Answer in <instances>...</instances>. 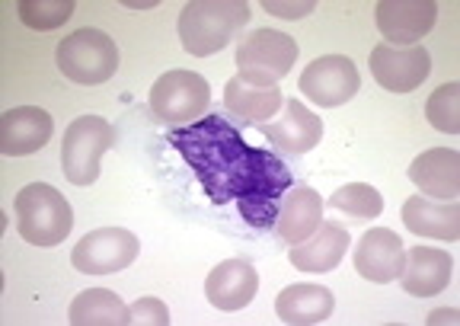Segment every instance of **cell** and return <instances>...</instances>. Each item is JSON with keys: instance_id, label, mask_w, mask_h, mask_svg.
I'll return each instance as SVG.
<instances>
[{"instance_id": "cell-4", "label": "cell", "mask_w": 460, "mask_h": 326, "mask_svg": "<svg viewBox=\"0 0 460 326\" xmlns=\"http://www.w3.org/2000/svg\"><path fill=\"white\" fill-rule=\"evenodd\" d=\"M58 71L65 74L74 84H102L119 71V48L102 30L93 26H84V30L71 32V36L61 39L55 51Z\"/></svg>"}, {"instance_id": "cell-22", "label": "cell", "mask_w": 460, "mask_h": 326, "mask_svg": "<svg viewBox=\"0 0 460 326\" xmlns=\"http://www.w3.org/2000/svg\"><path fill=\"white\" fill-rule=\"evenodd\" d=\"M332 307H336V297L323 285H288L279 297H275V313H279L281 323L288 326H314L323 323L332 317Z\"/></svg>"}, {"instance_id": "cell-5", "label": "cell", "mask_w": 460, "mask_h": 326, "mask_svg": "<svg viewBox=\"0 0 460 326\" xmlns=\"http://www.w3.org/2000/svg\"><path fill=\"white\" fill-rule=\"evenodd\" d=\"M115 145V128L102 116H80L67 125L61 141V167L67 182L93 186L100 180V160Z\"/></svg>"}, {"instance_id": "cell-10", "label": "cell", "mask_w": 460, "mask_h": 326, "mask_svg": "<svg viewBox=\"0 0 460 326\" xmlns=\"http://www.w3.org/2000/svg\"><path fill=\"white\" fill-rule=\"evenodd\" d=\"M240 71L262 74V77L279 84L297 61V42L279 30H252L237 42L234 55Z\"/></svg>"}, {"instance_id": "cell-9", "label": "cell", "mask_w": 460, "mask_h": 326, "mask_svg": "<svg viewBox=\"0 0 460 326\" xmlns=\"http://www.w3.org/2000/svg\"><path fill=\"white\" fill-rule=\"evenodd\" d=\"M374 20H377V30L387 39V45L410 48L435 30L438 4L435 0H381L374 7Z\"/></svg>"}, {"instance_id": "cell-7", "label": "cell", "mask_w": 460, "mask_h": 326, "mask_svg": "<svg viewBox=\"0 0 460 326\" xmlns=\"http://www.w3.org/2000/svg\"><path fill=\"white\" fill-rule=\"evenodd\" d=\"M141 240L125 227H102V231H90L86 237L77 240V247L71 253V262L84 276H112L122 272L137 260Z\"/></svg>"}, {"instance_id": "cell-11", "label": "cell", "mask_w": 460, "mask_h": 326, "mask_svg": "<svg viewBox=\"0 0 460 326\" xmlns=\"http://www.w3.org/2000/svg\"><path fill=\"white\" fill-rule=\"evenodd\" d=\"M224 109L240 125H266L281 109V90L275 80L262 77V74L240 71L224 87Z\"/></svg>"}, {"instance_id": "cell-3", "label": "cell", "mask_w": 460, "mask_h": 326, "mask_svg": "<svg viewBox=\"0 0 460 326\" xmlns=\"http://www.w3.org/2000/svg\"><path fill=\"white\" fill-rule=\"evenodd\" d=\"M16 231L32 247H58L71 237L74 211L67 198L49 182H29L16 192Z\"/></svg>"}, {"instance_id": "cell-23", "label": "cell", "mask_w": 460, "mask_h": 326, "mask_svg": "<svg viewBox=\"0 0 460 326\" xmlns=\"http://www.w3.org/2000/svg\"><path fill=\"white\" fill-rule=\"evenodd\" d=\"M67 323L71 326H131L128 307L122 304V297L106 288L80 291L71 301Z\"/></svg>"}, {"instance_id": "cell-27", "label": "cell", "mask_w": 460, "mask_h": 326, "mask_svg": "<svg viewBox=\"0 0 460 326\" xmlns=\"http://www.w3.org/2000/svg\"><path fill=\"white\" fill-rule=\"evenodd\" d=\"M128 323H141V326H166L170 323V311H166L164 301L157 297H141L128 307Z\"/></svg>"}, {"instance_id": "cell-17", "label": "cell", "mask_w": 460, "mask_h": 326, "mask_svg": "<svg viewBox=\"0 0 460 326\" xmlns=\"http://www.w3.org/2000/svg\"><path fill=\"white\" fill-rule=\"evenodd\" d=\"M451 276H454V260L447 250L412 247L410 253L402 256V269L396 278H400L402 291H410L416 297H431V295H441L451 285Z\"/></svg>"}, {"instance_id": "cell-21", "label": "cell", "mask_w": 460, "mask_h": 326, "mask_svg": "<svg viewBox=\"0 0 460 326\" xmlns=\"http://www.w3.org/2000/svg\"><path fill=\"white\" fill-rule=\"evenodd\" d=\"M402 225L419 237L431 240H460V205L438 202L429 196H410L402 205Z\"/></svg>"}, {"instance_id": "cell-1", "label": "cell", "mask_w": 460, "mask_h": 326, "mask_svg": "<svg viewBox=\"0 0 460 326\" xmlns=\"http://www.w3.org/2000/svg\"><path fill=\"white\" fill-rule=\"evenodd\" d=\"M166 141L192 167L211 205L237 202L240 217L250 227H275L281 198L295 186L281 157L252 147L224 116H205L192 125L170 128Z\"/></svg>"}, {"instance_id": "cell-14", "label": "cell", "mask_w": 460, "mask_h": 326, "mask_svg": "<svg viewBox=\"0 0 460 326\" xmlns=\"http://www.w3.org/2000/svg\"><path fill=\"white\" fill-rule=\"evenodd\" d=\"M402 256H406V247L394 231L371 227L361 233L358 250H355V272L374 285H387L400 276Z\"/></svg>"}, {"instance_id": "cell-2", "label": "cell", "mask_w": 460, "mask_h": 326, "mask_svg": "<svg viewBox=\"0 0 460 326\" xmlns=\"http://www.w3.org/2000/svg\"><path fill=\"white\" fill-rule=\"evenodd\" d=\"M246 22H250L246 0H192L182 7L176 32L189 55L208 58L215 51L227 48L230 39H237Z\"/></svg>"}, {"instance_id": "cell-25", "label": "cell", "mask_w": 460, "mask_h": 326, "mask_svg": "<svg viewBox=\"0 0 460 326\" xmlns=\"http://www.w3.org/2000/svg\"><path fill=\"white\" fill-rule=\"evenodd\" d=\"M425 119L431 128L445 131V135H457L460 131V84H445L425 102Z\"/></svg>"}, {"instance_id": "cell-24", "label": "cell", "mask_w": 460, "mask_h": 326, "mask_svg": "<svg viewBox=\"0 0 460 326\" xmlns=\"http://www.w3.org/2000/svg\"><path fill=\"white\" fill-rule=\"evenodd\" d=\"M330 205L349 217H377L384 211V196L367 182H349L332 192Z\"/></svg>"}, {"instance_id": "cell-19", "label": "cell", "mask_w": 460, "mask_h": 326, "mask_svg": "<svg viewBox=\"0 0 460 326\" xmlns=\"http://www.w3.org/2000/svg\"><path fill=\"white\" fill-rule=\"evenodd\" d=\"M345 250H349V231L332 221H323V225L316 227L307 240L295 243L288 260L297 272H316V276H323V272H332V269L342 262Z\"/></svg>"}, {"instance_id": "cell-12", "label": "cell", "mask_w": 460, "mask_h": 326, "mask_svg": "<svg viewBox=\"0 0 460 326\" xmlns=\"http://www.w3.org/2000/svg\"><path fill=\"white\" fill-rule=\"evenodd\" d=\"M371 74L390 93H412L431 74V55L422 45L396 48V45L381 42L371 51Z\"/></svg>"}, {"instance_id": "cell-16", "label": "cell", "mask_w": 460, "mask_h": 326, "mask_svg": "<svg viewBox=\"0 0 460 326\" xmlns=\"http://www.w3.org/2000/svg\"><path fill=\"white\" fill-rule=\"evenodd\" d=\"M410 180L422 196L438 202H457L460 196V154L451 147H431L410 163Z\"/></svg>"}, {"instance_id": "cell-8", "label": "cell", "mask_w": 460, "mask_h": 326, "mask_svg": "<svg viewBox=\"0 0 460 326\" xmlns=\"http://www.w3.org/2000/svg\"><path fill=\"white\" fill-rule=\"evenodd\" d=\"M297 87H301V93L314 106L336 109L345 106V102L358 93L361 77L352 58H345V55H323V58L310 61L307 71L301 74Z\"/></svg>"}, {"instance_id": "cell-29", "label": "cell", "mask_w": 460, "mask_h": 326, "mask_svg": "<svg viewBox=\"0 0 460 326\" xmlns=\"http://www.w3.org/2000/svg\"><path fill=\"white\" fill-rule=\"evenodd\" d=\"M457 317H460V311H454V307H445V311H431L429 313V326H435V323H457Z\"/></svg>"}, {"instance_id": "cell-18", "label": "cell", "mask_w": 460, "mask_h": 326, "mask_svg": "<svg viewBox=\"0 0 460 326\" xmlns=\"http://www.w3.org/2000/svg\"><path fill=\"white\" fill-rule=\"evenodd\" d=\"M259 128H262V135H266L275 147H281L285 154H307L323 138V122H320V116L310 112L301 100H288L279 122H266V125H259Z\"/></svg>"}, {"instance_id": "cell-26", "label": "cell", "mask_w": 460, "mask_h": 326, "mask_svg": "<svg viewBox=\"0 0 460 326\" xmlns=\"http://www.w3.org/2000/svg\"><path fill=\"white\" fill-rule=\"evenodd\" d=\"M20 20L39 32L58 30L61 22L71 20L74 0H20Z\"/></svg>"}, {"instance_id": "cell-20", "label": "cell", "mask_w": 460, "mask_h": 326, "mask_svg": "<svg viewBox=\"0 0 460 326\" xmlns=\"http://www.w3.org/2000/svg\"><path fill=\"white\" fill-rule=\"evenodd\" d=\"M320 225H323V198H320V192L310 186L288 189L279 205V221H275L279 237L295 247V243L307 240Z\"/></svg>"}, {"instance_id": "cell-15", "label": "cell", "mask_w": 460, "mask_h": 326, "mask_svg": "<svg viewBox=\"0 0 460 326\" xmlns=\"http://www.w3.org/2000/svg\"><path fill=\"white\" fill-rule=\"evenodd\" d=\"M256 291H259L256 266H250L246 260H224L205 278V297L211 301V307L227 313L243 311L246 304H252Z\"/></svg>"}, {"instance_id": "cell-13", "label": "cell", "mask_w": 460, "mask_h": 326, "mask_svg": "<svg viewBox=\"0 0 460 326\" xmlns=\"http://www.w3.org/2000/svg\"><path fill=\"white\" fill-rule=\"evenodd\" d=\"M51 112L39 106H16L0 119V154L4 157H26L42 151L51 141Z\"/></svg>"}, {"instance_id": "cell-6", "label": "cell", "mask_w": 460, "mask_h": 326, "mask_svg": "<svg viewBox=\"0 0 460 326\" xmlns=\"http://www.w3.org/2000/svg\"><path fill=\"white\" fill-rule=\"evenodd\" d=\"M211 102L208 80L195 71H166L154 80L151 87V112L157 122L172 125H192L205 116Z\"/></svg>"}, {"instance_id": "cell-28", "label": "cell", "mask_w": 460, "mask_h": 326, "mask_svg": "<svg viewBox=\"0 0 460 326\" xmlns=\"http://www.w3.org/2000/svg\"><path fill=\"white\" fill-rule=\"evenodd\" d=\"M262 10H269L272 16H281V20H304L316 10L314 0H297V4H275V0H262Z\"/></svg>"}]
</instances>
